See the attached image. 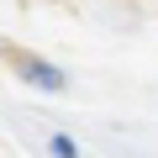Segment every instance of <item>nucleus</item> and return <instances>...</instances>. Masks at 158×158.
I'll use <instances>...</instances> for the list:
<instances>
[{"label":"nucleus","mask_w":158,"mask_h":158,"mask_svg":"<svg viewBox=\"0 0 158 158\" xmlns=\"http://www.w3.org/2000/svg\"><path fill=\"white\" fill-rule=\"evenodd\" d=\"M21 74L32 79V85H42V90H63V74L48 69V63H37V58H21Z\"/></svg>","instance_id":"obj_1"},{"label":"nucleus","mask_w":158,"mask_h":158,"mask_svg":"<svg viewBox=\"0 0 158 158\" xmlns=\"http://www.w3.org/2000/svg\"><path fill=\"white\" fill-rule=\"evenodd\" d=\"M53 153H58V158H79V148H74L69 137H53Z\"/></svg>","instance_id":"obj_2"}]
</instances>
